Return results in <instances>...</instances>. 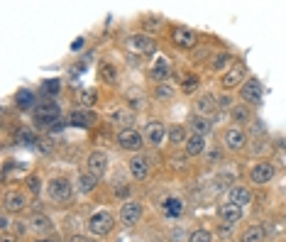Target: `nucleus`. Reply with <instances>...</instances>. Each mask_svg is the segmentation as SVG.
I'll list each match as a JSON object with an SVG mask.
<instances>
[{
  "instance_id": "nucleus-1",
  "label": "nucleus",
  "mask_w": 286,
  "mask_h": 242,
  "mask_svg": "<svg viewBox=\"0 0 286 242\" xmlns=\"http://www.w3.org/2000/svg\"><path fill=\"white\" fill-rule=\"evenodd\" d=\"M113 215L110 213H95L91 215V220H88V232L95 235V237H103V235H108L110 230H113Z\"/></svg>"
},
{
  "instance_id": "nucleus-2",
  "label": "nucleus",
  "mask_w": 286,
  "mask_h": 242,
  "mask_svg": "<svg viewBox=\"0 0 286 242\" xmlns=\"http://www.w3.org/2000/svg\"><path fill=\"white\" fill-rule=\"evenodd\" d=\"M117 145L122 149H127V152H139L142 149V135L137 130H120L117 132Z\"/></svg>"
},
{
  "instance_id": "nucleus-3",
  "label": "nucleus",
  "mask_w": 286,
  "mask_h": 242,
  "mask_svg": "<svg viewBox=\"0 0 286 242\" xmlns=\"http://www.w3.org/2000/svg\"><path fill=\"white\" fill-rule=\"evenodd\" d=\"M47 191H49V196H52L54 201H69L71 193H74V188H71V184H69L66 179H52Z\"/></svg>"
},
{
  "instance_id": "nucleus-4",
  "label": "nucleus",
  "mask_w": 286,
  "mask_h": 242,
  "mask_svg": "<svg viewBox=\"0 0 286 242\" xmlns=\"http://www.w3.org/2000/svg\"><path fill=\"white\" fill-rule=\"evenodd\" d=\"M240 95H242V100H245V103L257 105V103L262 100V86H259V81H254V78L245 81V86L240 88Z\"/></svg>"
},
{
  "instance_id": "nucleus-5",
  "label": "nucleus",
  "mask_w": 286,
  "mask_h": 242,
  "mask_svg": "<svg viewBox=\"0 0 286 242\" xmlns=\"http://www.w3.org/2000/svg\"><path fill=\"white\" fill-rule=\"evenodd\" d=\"M127 47H130L132 52H139V54H152L154 49H157L154 39L147 37V35H134V37H130L127 39Z\"/></svg>"
},
{
  "instance_id": "nucleus-6",
  "label": "nucleus",
  "mask_w": 286,
  "mask_h": 242,
  "mask_svg": "<svg viewBox=\"0 0 286 242\" xmlns=\"http://www.w3.org/2000/svg\"><path fill=\"white\" fill-rule=\"evenodd\" d=\"M120 218H122V223L127 225V227L137 225V220L142 218V205L137 203V201H127V203L122 205V210H120Z\"/></svg>"
},
{
  "instance_id": "nucleus-7",
  "label": "nucleus",
  "mask_w": 286,
  "mask_h": 242,
  "mask_svg": "<svg viewBox=\"0 0 286 242\" xmlns=\"http://www.w3.org/2000/svg\"><path fill=\"white\" fill-rule=\"evenodd\" d=\"M174 44H176L179 49H193V44H196V32L189 30V27H176V30H174Z\"/></svg>"
},
{
  "instance_id": "nucleus-8",
  "label": "nucleus",
  "mask_w": 286,
  "mask_h": 242,
  "mask_svg": "<svg viewBox=\"0 0 286 242\" xmlns=\"http://www.w3.org/2000/svg\"><path fill=\"white\" fill-rule=\"evenodd\" d=\"M249 176H252V184H267V181H271V176H274V167L269 162H259V164L252 167Z\"/></svg>"
},
{
  "instance_id": "nucleus-9",
  "label": "nucleus",
  "mask_w": 286,
  "mask_h": 242,
  "mask_svg": "<svg viewBox=\"0 0 286 242\" xmlns=\"http://www.w3.org/2000/svg\"><path fill=\"white\" fill-rule=\"evenodd\" d=\"M59 120V105L54 103H44L37 108V125H52Z\"/></svg>"
},
{
  "instance_id": "nucleus-10",
  "label": "nucleus",
  "mask_w": 286,
  "mask_h": 242,
  "mask_svg": "<svg viewBox=\"0 0 286 242\" xmlns=\"http://www.w3.org/2000/svg\"><path fill=\"white\" fill-rule=\"evenodd\" d=\"M218 215H220V220H223V223L232 225V223H237V220L242 218V208L228 201V203H223L220 208H218Z\"/></svg>"
},
{
  "instance_id": "nucleus-11",
  "label": "nucleus",
  "mask_w": 286,
  "mask_h": 242,
  "mask_svg": "<svg viewBox=\"0 0 286 242\" xmlns=\"http://www.w3.org/2000/svg\"><path fill=\"white\" fill-rule=\"evenodd\" d=\"M130 174H132L137 181L147 179V176H150V162H147L145 157H132V159H130Z\"/></svg>"
},
{
  "instance_id": "nucleus-12",
  "label": "nucleus",
  "mask_w": 286,
  "mask_h": 242,
  "mask_svg": "<svg viewBox=\"0 0 286 242\" xmlns=\"http://www.w3.org/2000/svg\"><path fill=\"white\" fill-rule=\"evenodd\" d=\"M162 213H164V218H169V220H174V218H179L181 213H184V201L181 198H167L164 203H162Z\"/></svg>"
},
{
  "instance_id": "nucleus-13",
  "label": "nucleus",
  "mask_w": 286,
  "mask_h": 242,
  "mask_svg": "<svg viewBox=\"0 0 286 242\" xmlns=\"http://www.w3.org/2000/svg\"><path fill=\"white\" fill-rule=\"evenodd\" d=\"M145 137L150 140V145L157 147V145L164 140V125H162V123H157V120L147 123V128H145Z\"/></svg>"
},
{
  "instance_id": "nucleus-14",
  "label": "nucleus",
  "mask_w": 286,
  "mask_h": 242,
  "mask_svg": "<svg viewBox=\"0 0 286 242\" xmlns=\"http://www.w3.org/2000/svg\"><path fill=\"white\" fill-rule=\"evenodd\" d=\"M105 167H108V157H105L103 152H93V154L88 157V169H91V174H95V176H103Z\"/></svg>"
},
{
  "instance_id": "nucleus-15",
  "label": "nucleus",
  "mask_w": 286,
  "mask_h": 242,
  "mask_svg": "<svg viewBox=\"0 0 286 242\" xmlns=\"http://www.w3.org/2000/svg\"><path fill=\"white\" fill-rule=\"evenodd\" d=\"M228 198H230V203H235V205H247L249 201H252V193H249L247 188H242V186H232L228 191Z\"/></svg>"
},
{
  "instance_id": "nucleus-16",
  "label": "nucleus",
  "mask_w": 286,
  "mask_h": 242,
  "mask_svg": "<svg viewBox=\"0 0 286 242\" xmlns=\"http://www.w3.org/2000/svg\"><path fill=\"white\" fill-rule=\"evenodd\" d=\"M3 205H5V210H13V213H18V210H22V208L27 205V201H25V196H22V193L13 191V193H5V201H3Z\"/></svg>"
},
{
  "instance_id": "nucleus-17",
  "label": "nucleus",
  "mask_w": 286,
  "mask_h": 242,
  "mask_svg": "<svg viewBox=\"0 0 286 242\" xmlns=\"http://www.w3.org/2000/svg\"><path fill=\"white\" fill-rule=\"evenodd\" d=\"M184 145H186V154H189V157H198V154H203V149H206V140H203L201 135H191Z\"/></svg>"
},
{
  "instance_id": "nucleus-18",
  "label": "nucleus",
  "mask_w": 286,
  "mask_h": 242,
  "mask_svg": "<svg viewBox=\"0 0 286 242\" xmlns=\"http://www.w3.org/2000/svg\"><path fill=\"white\" fill-rule=\"evenodd\" d=\"M218 98H213V95H203V98H198V103H196V108L201 115H213V112L218 110Z\"/></svg>"
},
{
  "instance_id": "nucleus-19",
  "label": "nucleus",
  "mask_w": 286,
  "mask_h": 242,
  "mask_svg": "<svg viewBox=\"0 0 286 242\" xmlns=\"http://www.w3.org/2000/svg\"><path fill=\"white\" fill-rule=\"evenodd\" d=\"M264 237H267L264 227H262V225H252V227H247V230L242 232L240 242H264Z\"/></svg>"
},
{
  "instance_id": "nucleus-20",
  "label": "nucleus",
  "mask_w": 286,
  "mask_h": 242,
  "mask_svg": "<svg viewBox=\"0 0 286 242\" xmlns=\"http://www.w3.org/2000/svg\"><path fill=\"white\" fill-rule=\"evenodd\" d=\"M225 145H228L230 149H242L245 147V132H240V130H228L225 132Z\"/></svg>"
},
{
  "instance_id": "nucleus-21",
  "label": "nucleus",
  "mask_w": 286,
  "mask_h": 242,
  "mask_svg": "<svg viewBox=\"0 0 286 242\" xmlns=\"http://www.w3.org/2000/svg\"><path fill=\"white\" fill-rule=\"evenodd\" d=\"M242 76H245V66H235V69H230L228 74L223 76V86H225V88L237 86V83L242 81Z\"/></svg>"
},
{
  "instance_id": "nucleus-22",
  "label": "nucleus",
  "mask_w": 286,
  "mask_h": 242,
  "mask_svg": "<svg viewBox=\"0 0 286 242\" xmlns=\"http://www.w3.org/2000/svg\"><path fill=\"white\" fill-rule=\"evenodd\" d=\"M98 179H100V176H95V174H91V171L83 174V176L78 179V191H81V193H91V191L98 186Z\"/></svg>"
},
{
  "instance_id": "nucleus-23",
  "label": "nucleus",
  "mask_w": 286,
  "mask_h": 242,
  "mask_svg": "<svg viewBox=\"0 0 286 242\" xmlns=\"http://www.w3.org/2000/svg\"><path fill=\"white\" fill-rule=\"evenodd\" d=\"M113 123L117 125V128H125V130H130V125L134 123V112L130 110H117L113 115Z\"/></svg>"
},
{
  "instance_id": "nucleus-24",
  "label": "nucleus",
  "mask_w": 286,
  "mask_h": 242,
  "mask_svg": "<svg viewBox=\"0 0 286 242\" xmlns=\"http://www.w3.org/2000/svg\"><path fill=\"white\" fill-rule=\"evenodd\" d=\"M69 123L74 125V128H88L91 123H93V115H88V112H71V117H69Z\"/></svg>"
},
{
  "instance_id": "nucleus-25",
  "label": "nucleus",
  "mask_w": 286,
  "mask_h": 242,
  "mask_svg": "<svg viewBox=\"0 0 286 242\" xmlns=\"http://www.w3.org/2000/svg\"><path fill=\"white\" fill-rule=\"evenodd\" d=\"M169 74H172L169 64H167L164 59H159V61L154 64V69H152V78L154 81H164V78H169Z\"/></svg>"
},
{
  "instance_id": "nucleus-26",
  "label": "nucleus",
  "mask_w": 286,
  "mask_h": 242,
  "mask_svg": "<svg viewBox=\"0 0 286 242\" xmlns=\"http://www.w3.org/2000/svg\"><path fill=\"white\" fill-rule=\"evenodd\" d=\"M15 103H18L20 110H30V108H32V103H35V95L22 88V91H18V95H15Z\"/></svg>"
},
{
  "instance_id": "nucleus-27",
  "label": "nucleus",
  "mask_w": 286,
  "mask_h": 242,
  "mask_svg": "<svg viewBox=\"0 0 286 242\" xmlns=\"http://www.w3.org/2000/svg\"><path fill=\"white\" fill-rule=\"evenodd\" d=\"M32 227H35L37 232H49V230H52V220H49L47 215H42V213H35V215H32Z\"/></svg>"
},
{
  "instance_id": "nucleus-28",
  "label": "nucleus",
  "mask_w": 286,
  "mask_h": 242,
  "mask_svg": "<svg viewBox=\"0 0 286 242\" xmlns=\"http://www.w3.org/2000/svg\"><path fill=\"white\" fill-rule=\"evenodd\" d=\"M191 128H193V135H208L210 132V123L203 120V117H191Z\"/></svg>"
},
{
  "instance_id": "nucleus-29",
  "label": "nucleus",
  "mask_w": 286,
  "mask_h": 242,
  "mask_svg": "<svg viewBox=\"0 0 286 242\" xmlns=\"http://www.w3.org/2000/svg\"><path fill=\"white\" fill-rule=\"evenodd\" d=\"M95 103V91L93 88H83L81 93H78V105L81 108H91Z\"/></svg>"
},
{
  "instance_id": "nucleus-30",
  "label": "nucleus",
  "mask_w": 286,
  "mask_h": 242,
  "mask_svg": "<svg viewBox=\"0 0 286 242\" xmlns=\"http://www.w3.org/2000/svg\"><path fill=\"white\" fill-rule=\"evenodd\" d=\"M100 76H103L105 83H115V81H117V71H115L113 64H103V66H100Z\"/></svg>"
},
{
  "instance_id": "nucleus-31",
  "label": "nucleus",
  "mask_w": 286,
  "mask_h": 242,
  "mask_svg": "<svg viewBox=\"0 0 286 242\" xmlns=\"http://www.w3.org/2000/svg\"><path fill=\"white\" fill-rule=\"evenodd\" d=\"M42 88H44L47 95H57L59 91H61V81H59V78H47V81L42 83Z\"/></svg>"
},
{
  "instance_id": "nucleus-32",
  "label": "nucleus",
  "mask_w": 286,
  "mask_h": 242,
  "mask_svg": "<svg viewBox=\"0 0 286 242\" xmlns=\"http://www.w3.org/2000/svg\"><path fill=\"white\" fill-rule=\"evenodd\" d=\"M186 140H189V137L184 135V128H172V130H169V142H172V145H181V142H186Z\"/></svg>"
},
{
  "instance_id": "nucleus-33",
  "label": "nucleus",
  "mask_w": 286,
  "mask_h": 242,
  "mask_svg": "<svg viewBox=\"0 0 286 242\" xmlns=\"http://www.w3.org/2000/svg\"><path fill=\"white\" fill-rule=\"evenodd\" d=\"M189 242H213V237L208 230H196V232H191Z\"/></svg>"
},
{
  "instance_id": "nucleus-34",
  "label": "nucleus",
  "mask_w": 286,
  "mask_h": 242,
  "mask_svg": "<svg viewBox=\"0 0 286 242\" xmlns=\"http://www.w3.org/2000/svg\"><path fill=\"white\" fill-rule=\"evenodd\" d=\"M232 117H235V120H240V123H245V120H247L249 117V110L247 108H242V105H232Z\"/></svg>"
},
{
  "instance_id": "nucleus-35",
  "label": "nucleus",
  "mask_w": 286,
  "mask_h": 242,
  "mask_svg": "<svg viewBox=\"0 0 286 242\" xmlns=\"http://www.w3.org/2000/svg\"><path fill=\"white\" fill-rule=\"evenodd\" d=\"M196 88H198V78H196V76H189V78L181 83V91H184V93H193Z\"/></svg>"
},
{
  "instance_id": "nucleus-36",
  "label": "nucleus",
  "mask_w": 286,
  "mask_h": 242,
  "mask_svg": "<svg viewBox=\"0 0 286 242\" xmlns=\"http://www.w3.org/2000/svg\"><path fill=\"white\" fill-rule=\"evenodd\" d=\"M27 186H30L32 193H39V191H42V181H39V176H30V179H27Z\"/></svg>"
},
{
  "instance_id": "nucleus-37",
  "label": "nucleus",
  "mask_w": 286,
  "mask_h": 242,
  "mask_svg": "<svg viewBox=\"0 0 286 242\" xmlns=\"http://www.w3.org/2000/svg\"><path fill=\"white\" fill-rule=\"evenodd\" d=\"M230 61V56L228 54H220V56H215V61H213V69H223L225 64Z\"/></svg>"
},
{
  "instance_id": "nucleus-38",
  "label": "nucleus",
  "mask_w": 286,
  "mask_h": 242,
  "mask_svg": "<svg viewBox=\"0 0 286 242\" xmlns=\"http://www.w3.org/2000/svg\"><path fill=\"white\" fill-rule=\"evenodd\" d=\"M39 152H44V154H49L52 152V140H39Z\"/></svg>"
},
{
  "instance_id": "nucleus-39",
  "label": "nucleus",
  "mask_w": 286,
  "mask_h": 242,
  "mask_svg": "<svg viewBox=\"0 0 286 242\" xmlns=\"http://www.w3.org/2000/svg\"><path fill=\"white\" fill-rule=\"evenodd\" d=\"M172 93L174 91L169 88V86H159V88H157V95H159V98H169Z\"/></svg>"
},
{
  "instance_id": "nucleus-40",
  "label": "nucleus",
  "mask_w": 286,
  "mask_h": 242,
  "mask_svg": "<svg viewBox=\"0 0 286 242\" xmlns=\"http://www.w3.org/2000/svg\"><path fill=\"white\" fill-rule=\"evenodd\" d=\"M71 242H95V240H93V237H86V235H74Z\"/></svg>"
},
{
  "instance_id": "nucleus-41",
  "label": "nucleus",
  "mask_w": 286,
  "mask_h": 242,
  "mask_svg": "<svg viewBox=\"0 0 286 242\" xmlns=\"http://www.w3.org/2000/svg\"><path fill=\"white\" fill-rule=\"evenodd\" d=\"M49 130H52V132H61V130H64V123H61V120L52 123V125H49Z\"/></svg>"
},
{
  "instance_id": "nucleus-42",
  "label": "nucleus",
  "mask_w": 286,
  "mask_h": 242,
  "mask_svg": "<svg viewBox=\"0 0 286 242\" xmlns=\"http://www.w3.org/2000/svg\"><path fill=\"white\" fill-rule=\"evenodd\" d=\"M81 47H83V39H81V37H78V39H74V42H71V49H74V52H78Z\"/></svg>"
},
{
  "instance_id": "nucleus-43",
  "label": "nucleus",
  "mask_w": 286,
  "mask_h": 242,
  "mask_svg": "<svg viewBox=\"0 0 286 242\" xmlns=\"http://www.w3.org/2000/svg\"><path fill=\"white\" fill-rule=\"evenodd\" d=\"M0 230H3V232L8 230V215H5V213L0 215Z\"/></svg>"
},
{
  "instance_id": "nucleus-44",
  "label": "nucleus",
  "mask_w": 286,
  "mask_h": 242,
  "mask_svg": "<svg viewBox=\"0 0 286 242\" xmlns=\"http://www.w3.org/2000/svg\"><path fill=\"white\" fill-rule=\"evenodd\" d=\"M3 242H13V240H10V237H8V235H3Z\"/></svg>"
},
{
  "instance_id": "nucleus-45",
  "label": "nucleus",
  "mask_w": 286,
  "mask_h": 242,
  "mask_svg": "<svg viewBox=\"0 0 286 242\" xmlns=\"http://www.w3.org/2000/svg\"><path fill=\"white\" fill-rule=\"evenodd\" d=\"M37 242H52V240H37Z\"/></svg>"
}]
</instances>
